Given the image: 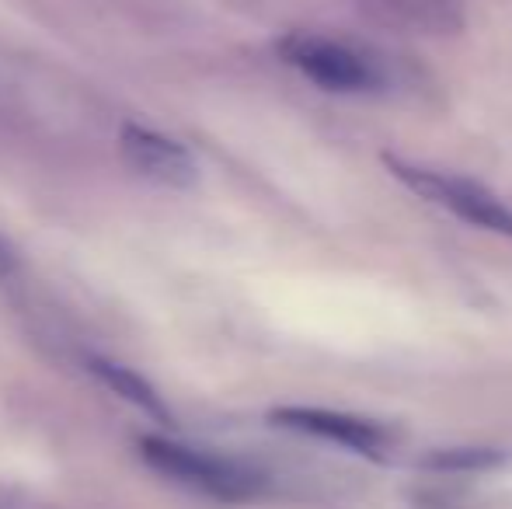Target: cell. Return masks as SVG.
Segmentation results:
<instances>
[{"instance_id":"cell-1","label":"cell","mask_w":512,"mask_h":509,"mask_svg":"<svg viewBox=\"0 0 512 509\" xmlns=\"http://www.w3.org/2000/svg\"><path fill=\"white\" fill-rule=\"evenodd\" d=\"M136 447H140V457L150 471L182 485V489L196 492V496L216 499V503H251V499H258L265 492L262 471L237 461V457L154 433L140 436Z\"/></svg>"},{"instance_id":"cell-2","label":"cell","mask_w":512,"mask_h":509,"mask_svg":"<svg viewBox=\"0 0 512 509\" xmlns=\"http://www.w3.org/2000/svg\"><path fill=\"white\" fill-rule=\"evenodd\" d=\"M279 56L310 84L335 95H370L387 84V67L377 53L331 35L290 32L279 39Z\"/></svg>"},{"instance_id":"cell-3","label":"cell","mask_w":512,"mask_h":509,"mask_svg":"<svg viewBox=\"0 0 512 509\" xmlns=\"http://www.w3.org/2000/svg\"><path fill=\"white\" fill-rule=\"evenodd\" d=\"M384 168L405 185L408 192H415L418 199H425L429 206L453 213L464 224L478 227V231L506 234L512 238V206L499 192H492L488 185L474 182L464 175H450L443 168H425L415 161H401L394 154H384Z\"/></svg>"},{"instance_id":"cell-4","label":"cell","mask_w":512,"mask_h":509,"mask_svg":"<svg viewBox=\"0 0 512 509\" xmlns=\"http://www.w3.org/2000/svg\"><path fill=\"white\" fill-rule=\"evenodd\" d=\"M269 422L279 429H290V433H304L314 436V440L335 443V447L366 457V461H387V454L398 443V433L391 426H384L377 419H366V415L338 412V408L283 405V408H272Z\"/></svg>"},{"instance_id":"cell-5","label":"cell","mask_w":512,"mask_h":509,"mask_svg":"<svg viewBox=\"0 0 512 509\" xmlns=\"http://www.w3.org/2000/svg\"><path fill=\"white\" fill-rule=\"evenodd\" d=\"M119 154L136 175L164 189H192L199 182V161L192 150L161 129L126 123L119 129Z\"/></svg>"},{"instance_id":"cell-6","label":"cell","mask_w":512,"mask_h":509,"mask_svg":"<svg viewBox=\"0 0 512 509\" xmlns=\"http://www.w3.org/2000/svg\"><path fill=\"white\" fill-rule=\"evenodd\" d=\"M380 25L422 35H453L467 21V0H366Z\"/></svg>"},{"instance_id":"cell-7","label":"cell","mask_w":512,"mask_h":509,"mask_svg":"<svg viewBox=\"0 0 512 509\" xmlns=\"http://www.w3.org/2000/svg\"><path fill=\"white\" fill-rule=\"evenodd\" d=\"M88 370L108 387V391L119 394V398L129 401L133 408H140L143 415H150V419H157V422H171V412L161 401V394L154 391V384L150 381H143L133 367L105 360V356H88Z\"/></svg>"},{"instance_id":"cell-8","label":"cell","mask_w":512,"mask_h":509,"mask_svg":"<svg viewBox=\"0 0 512 509\" xmlns=\"http://www.w3.org/2000/svg\"><path fill=\"white\" fill-rule=\"evenodd\" d=\"M506 464V450L499 447H439L422 457L425 471H443V475H478Z\"/></svg>"},{"instance_id":"cell-9","label":"cell","mask_w":512,"mask_h":509,"mask_svg":"<svg viewBox=\"0 0 512 509\" xmlns=\"http://www.w3.org/2000/svg\"><path fill=\"white\" fill-rule=\"evenodd\" d=\"M7 265V255H4V245H0V269Z\"/></svg>"}]
</instances>
